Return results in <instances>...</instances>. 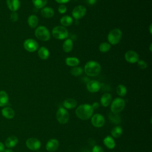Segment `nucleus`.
<instances>
[{"label": "nucleus", "mask_w": 152, "mask_h": 152, "mask_svg": "<svg viewBox=\"0 0 152 152\" xmlns=\"http://www.w3.org/2000/svg\"><path fill=\"white\" fill-rule=\"evenodd\" d=\"M94 109L89 104H83L79 106L75 110L77 116L82 120H87L91 116Z\"/></svg>", "instance_id": "1"}, {"label": "nucleus", "mask_w": 152, "mask_h": 152, "mask_svg": "<svg viewBox=\"0 0 152 152\" xmlns=\"http://www.w3.org/2000/svg\"><path fill=\"white\" fill-rule=\"evenodd\" d=\"M101 68V66L99 62L94 61H90L86 64L84 69L87 75L94 77L100 74Z\"/></svg>", "instance_id": "2"}, {"label": "nucleus", "mask_w": 152, "mask_h": 152, "mask_svg": "<svg viewBox=\"0 0 152 152\" xmlns=\"http://www.w3.org/2000/svg\"><path fill=\"white\" fill-rule=\"evenodd\" d=\"M34 34L39 40L43 42L48 41L50 38V34L49 30L44 26L37 27L34 31Z\"/></svg>", "instance_id": "3"}, {"label": "nucleus", "mask_w": 152, "mask_h": 152, "mask_svg": "<svg viewBox=\"0 0 152 152\" xmlns=\"http://www.w3.org/2000/svg\"><path fill=\"white\" fill-rule=\"evenodd\" d=\"M122 36V31L119 28H114L110 30L107 35V40L110 45L118 44Z\"/></svg>", "instance_id": "4"}, {"label": "nucleus", "mask_w": 152, "mask_h": 152, "mask_svg": "<svg viewBox=\"0 0 152 152\" xmlns=\"http://www.w3.org/2000/svg\"><path fill=\"white\" fill-rule=\"evenodd\" d=\"M52 34L55 39L63 40L68 36V31L66 27L62 26H57L53 28Z\"/></svg>", "instance_id": "5"}, {"label": "nucleus", "mask_w": 152, "mask_h": 152, "mask_svg": "<svg viewBox=\"0 0 152 152\" xmlns=\"http://www.w3.org/2000/svg\"><path fill=\"white\" fill-rule=\"evenodd\" d=\"M125 102L124 99L117 97L115 98L112 102L110 105V109L112 112L118 113L121 112L125 107Z\"/></svg>", "instance_id": "6"}, {"label": "nucleus", "mask_w": 152, "mask_h": 152, "mask_svg": "<svg viewBox=\"0 0 152 152\" xmlns=\"http://www.w3.org/2000/svg\"><path fill=\"white\" fill-rule=\"evenodd\" d=\"M56 118L59 124H65L68 122L69 118V113L66 109L64 107H60L56 112Z\"/></svg>", "instance_id": "7"}, {"label": "nucleus", "mask_w": 152, "mask_h": 152, "mask_svg": "<svg viewBox=\"0 0 152 152\" xmlns=\"http://www.w3.org/2000/svg\"><path fill=\"white\" fill-rule=\"evenodd\" d=\"M24 49L29 52H34L39 48L38 43L33 39H27L23 43Z\"/></svg>", "instance_id": "8"}, {"label": "nucleus", "mask_w": 152, "mask_h": 152, "mask_svg": "<svg viewBox=\"0 0 152 152\" xmlns=\"http://www.w3.org/2000/svg\"><path fill=\"white\" fill-rule=\"evenodd\" d=\"M86 11H87V10L84 6L79 5L76 6L72 10V15L75 19L78 20L84 17V15L86 14Z\"/></svg>", "instance_id": "9"}, {"label": "nucleus", "mask_w": 152, "mask_h": 152, "mask_svg": "<svg viewBox=\"0 0 152 152\" xmlns=\"http://www.w3.org/2000/svg\"><path fill=\"white\" fill-rule=\"evenodd\" d=\"M26 146L31 150H38L41 147L40 141L36 138H30L26 140Z\"/></svg>", "instance_id": "10"}, {"label": "nucleus", "mask_w": 152, "mask_h": 152, "mask_svg": "<svg viewBox=\"0 0 152 152\" xmlns=\"http://www.w3.org/2000/svg\"><path fill=\"white\" fill-rule=\"evenodd\" d=\"M91 122L92 125L96 128H100L103 126L105 122V120L104 117L99 114V113H96L94 114L91 119Z\"/></svg>", "instance_id": "11"}, {"label": "nucleus", "mask_w": 152, "mask_h": 152, "mask_svg": "<svg viewBox=\"0 0 152 152\" xmlns=\"http://www.w3.org/2000/svg\"><path fill=\"white\" fill-rule=\"evenodd\" d=\"M124 56L126 61L131 64L136 63L139 60L138 54L135 51L132 50H129L126 51Z\"/></svg>", "instance_id": "12"}, {"label": "nucleus", "mask_w": 152, "mask_h": 152, "mask_svg": "<svg viewBox=\"0 0 152 152\" xmlns=\"http://www.w3.org/2000/svg\"><path fill=\"white\" fill-rule=\"evenodd\" d=\"M101 87L100 83L97 80H90L87 83V88L90 93L97 92Z\"/></svg>", "instance_id": "13"}, {"label": "nucleus", "mask_w": 152, "mask_h": 152, "mask_svg": "<svg viewBox=\"0 0 152 152\" xmlns=\"http://www.w3.org/2000/svg\"><path fill=\"white\" fill-rule=\"evenodd\" d=\"M59 147V141L56 139L49 140L46 144V149L49 152L55 151Z\"/></svg>", "instance_id": "14"}, {"label": "nucleus", "mask_w": 152, "mask_h": 152, "mask_svg": "<svg viewBox=\"0 0 152 152\" xmlns=\"http://www.w3.org/2000/svg\"><path fill=\"white\" fill-rule=\"evenodd\" d=\"M8 8L12 12L17 11L20 7L19 0H6Z\"/></svg>", "instance_id": "15"}, {"label": "nucleus", "mask_w": 152, "mask_h": 152, "mask_svg": "<svg viewBox=\"0 0 152 152\" xmlns=\"http://www.w3.org/2000/svg\"><path fill=\"white\" fill-rule=\"evenodd\" d=\"M40 13L43 17L46 18H50L54 15L55 12L53 8L49 7H43L41 9Z\"/></svg>", "instance_id": "16"}, {"label": "nucleus", "mask_w": 152, "mask_h": 152, "mask_svg": "<svg viewBox=\"0 0 152 152\" xmlns=\"http://www.w3.org/2000/svg\"><path fill=\"white\" fill-rule=\"evenodd\" d=\"M18 138H17V137L14 136V135H11L8 137L5 142V146L7 147L8 148H13L18 143Z\"/></svg>", "instance_id": "17"}, {"label": "nucleus", "mask_w": 152, "mask_h": 152, "mask_svg": "<svg viewBox=\"0 0 152 152\" xmlns=\"http://www.w3.org/2000/svg\"><path fill=\"white\" fill-rule=\"evenodd\" d=\"M112 101V96L110 93L103 94L100 98V104L103 107H107Z\"/></svg>", "instance_id": "18"}, {"label": "nucleus", "mask_w": 152, "mask_h": 152, "mask_svg": "<svg viewBox=\"0 0 152 152\" xmlns=\"http://www.w3.org/2000/svg\"><path fill=\"white\" fill-rule=\"evenodd\" d=\"M37 54H38L39 57L41 59L46 60L49 58L50 53H49L48 49H47L46 47L42 46L38 49Z\"/></svg>", "instance_id": "19"}, {"label": "nucleus", "mask_w": 152, "mask_h": 152, "mask_svg": "<svg viewBox=\"0 0 152 152\" xmlns=\"http://www.w3.org/2000/svg\"><path fill=\"white\" fill-rule=\"evenodd\" d=\"M77 102L75 99L72 98H68L65 99L63 102V106L65 109H71L76 107Z\"/></svg>", "instance_id": "20"}, {"label": "nucleus", "mask_w": 152, "mask_h": 152, "mask_svg": "<svg viewBox=\"0 0 152 152\" xmlns=\"http://www.w3.org/2000/svg\"><path fill=\"white\" fill-rule=\"evenodd\" d=\"M73 48V42L70 39H66L62 45V49L66 52H70Z\"/></svg>", "instance_id": "21"}, {"label": "nucleus", "mask_w": 152, "mask_h": 152, "mask_svg": "<svg viewBox=\"0 0 152 152\" xmlns=\"http://www.w3.org/2000/svg\"><path fill=\"white\" fill-rule=\"evenodd\" d=\"M27 23L31 28H34L38 25L39 18L36 15H30L27 18Z\"/></svg>", "instance_id": "22"}, {"label": "nucleus", "mask_w": 152, "mask_h": 152, "mask_svg": "<svg viewBox=\"0 0 152 152\" xmlns=\"http://www.w3.org/2000/svg\"><path fill=\"white\" fill-rule=\"evenodd\" d=\"M1 112L2 115L7 119H12L15 115V112L14 110L10 107H4V109H2Z\"/></svg>", "instance_id": "23"}, {"label": "nucleus", "mask_w": 152, "mask_h": 152, "mask_svg": "<svg viewBox=\"0 0 152 152\" xmlns=\"http://www.w3.org/2000/svg\"><path fill=\"white\" fill-rule=\"evenodd\" d=\"M73 23V19L72 18L68 15H64L60 19V23L61 25L65 27L70 26Z\"/></svg>", "instance_id": "24"}, {"label": "nucleus", "mask_w": 152, "mask_h": 152, "mask_svg": "<svg viewBox=\"0 0 152 152\" xmlns=\"http://www.w3.org/2000/svg\"><path fill=\"white\" fill-rule=\"evenodd\" d=\"M103 143L104 144L106 145V147L109 148V149H113L115 148V141L114 140V139L108 135V136H106L104 140H103Z\"/></svg>", "instance_id": "25"}, {"label": "nucleus", "mask_w": 152, "mask_h": 152, "mask_svg": "<svg viewBox=\"0 0 152 152\" xmlns=\"http://www.w3.org/2000/svg\"><path fill=\"white\" fill-rule=\"evenodd\" d=\"M65 64L69 66H76L79 65L80 60L76 57H67L65 59Z\"/></svg>", "instance_id": "26"}, {"label": "nucleus", "mask_w": 152, "mask_h": 152, "mask_svg": "<svg viewBox=\"0 0 152 152\" xmlns=\"http://www.w3.org/2000/svg\"><path fill=\"white\" fill-rule=\"evenodd\" d=\"M9 98L8 94L5 91H0V106L3 107L8 103Z\"/></svg>", "instance_id": "27"}, {"label": "nucleus", "mask_w": 152, "mask_h": 152, "mask_svg": "<svg viewBox=\"0 0 152 152\" xmlns=\"http://www.w3.org/2000/svg\"><path fill=\"white\" fill-rule=\"evenodd\" d=\"M123 129L121 126H116L111 131V135L114 138H119L122 134Z\"/></svg>", "instance_id": "28"}, {"label": "nucleus", "mask_w": 152, "mask_h": 152, "mask_svg": "<svg viewBox=\"0 0 152 152\" xmlns=\"http://www.w3.org/2000/svg\"><path fill=\"white\" fill-rule=\"evenodd\" d=\"M116 93L121 97L125 96L127 93L126 87L123 84H119L116 87Z\"/></svg>", "instance_id": "29"}, {"label": "nucleus", "mask_w": 152, "mask_h": 152, "mask_svg": "<svg viewBox=\"0 0 152 152\" xmlns=\"http://www.w3.org/2000/svg\"><path fill=\"white\" fill-rule=\"evenodd\" d=\"M34 6L38 9H42L46 5L48 0H31Z\"/></svg>", "instance_id": "30"}, {"label": "nucleus", "mask_w": 152, "mask_h": 152, "mask_svg": "<svg viewBox=\"0 0 152 152\" xmlns=\"http://www.w3.org/2000/svg\"><path fill=\"white\" fill-rule=\"evenodd\" d=\"M111 48V45L107 42H103L100 44L99 49L101 52L104 53L108 52Z\"/></svg>", "instance_id": "31"}, {"label": "nucleus", "mask_w": 152, "mask_h": 152, "mask_svg": "<svg viewBox=\"0 0 152 152\" xmlns=\"http://www.w3.org/2000/svg\"><path fill=\"white\" fill-rule=\"evenodd\" d=\"M109 117L110 121L115 124H118L121 122V117L119 115H118V113L112 112L109 114Z\"/></svg>", "instance_id": "32"}, {"label": "nucleus", "mask_w": 152, "mask_h": 152, "mask_svg": "<svg viewBox=\"0 0 152 152\" xmlns=\"http://www.w3.org/2000/svg\"><path fill=\"white\" fill-rule=\"evenodd\" d=\"M71 74L74 76H79L83 74V69L80 66H74L71 69Z\"/></svg>", "instance_id": "33"}, {"label": "nucleus", "mask_w": 152, "mask_h": 152, "mask_svg": "<svg viewBox=\"0 0 152 152\" xmlns=\"http://www.w3.org/2000/svg\"><path fill=\"white\" fill-rule=\"evenodd\" d=\"M137 65L138 67L141 69H145L147 67V63L143 60H138L137 61Z\"/></svg>", "instance_id": "34"}, {"label": "nucleus", "mask_w": 152, "mask_h": 152, "mask_svg": "<svg viewBox=\"0 0 152 152\" xmlns=\"http://www.w3.org/2000/svg\"><path fill=\"white\" fill-rule=\"evenodd\" d=\"M18 19V15L16 12H12L10 15V20L12 22H16Z\"/></svg>", "instance_id": "35"}, {"label": "nucleus", "mask_w": 152, "mask_h": 152, "mask_svg": "<svg viewBox=\"0 0 152 152\" xmlns=\"http://www.w3.org/2000/svg\"><path fill=\"white\" fill-rule=\"evenodd\" d=\"M67 10L66 7L64 4H61L58 7V12L60 14H64Z\"/></svg>", "instance_id": "36"}, {"label": "nucleus", "mask_w": 152, "mask_h": 152, "mask_svg": "<svg viewBox=\"0 0 152 152\" xmlns=\"http://www.w3.org/2000/svg\"><path fill=\"white\" fill-rule=\"evenodd\" d=\"M92 152H103V150L100 145H94L92 149Z\"/></svg>", "instance_id": "37"}, {"label": "nucleus", "mask_w": 152, "mask_h": 152, "mask_svg": "<svg viewBox=\"0 0 152 152\" xmlns=\"http://www.w3.org/2000/svg\"><path fill=\"white\" fill-rule=\"evenodd\" d=\"M70 0H55V1L59 4H64L65 3H67L68 2H69Z\"/></svg>", "instance_id": "38"}, {"label": "nucleus", "mask_w": 152, "mask_h": 152, "mask_svg": "<svg viewBox=\"0 0 152 152\" xmlns=\"http://www.w3.org/2000/svg\"><path fill=\"white\" fill-rule=\"evenodd\" d=\"M93 109H96L99 107V103L98 102H94L91 105Z\"/></svg>", "instance_id": "39"}, {"label": "nucleus", "mask_w": 152, "mask_h": 152, "mask_svg": "<svg viewBox=\"0 0 152 152\" xmlns=\"http://www.w3.org/2000/svg\"><path fill=\"white\" fill-rule=\"evenodd\" d=\"M97 0H86L87 3L88 5H94L96 2Z\"/></svg>", "instance_id": "40"}, {"label": "nucleus", "mask_w": 152, "mask_h": 152, "mask_svg": "<svg viewBox=\"0 0 152 152\" xmlns=\"http://www.w3.org/2000/svg\"><path fill=\"white\" fill-rule=\"evenodd\" d=\"M4 148L5 147H4V144L1 142H0V152H4Z\"/></svg>", "instance_id": "41"}, {"label": "nucleus", "mask_w": 152, "mask_h": 152, "mask_svg": "<svg viewBox=\"0 0 152 152\" xmlns=\"http://www.w3.org/2000/svg\"><path fill=\"white\" fill-rule=\"evenodd\" d=\"M4 152H14L12 150H11V149H10V148H8V149H7V150H4Z\"/></svg>", "instance_id": "42"}, {"label": "nucleus", "mask_w": 152, "mask_h": 152, "mask_svg": "<svg viewBox=\"0 0 152 152\" xmlns=\"http://www.w3.org/2000/svg\"><path fill=\"white\" fill-rule=\"evenodd\" d=\"M152 26V24H151L150 25V26H149V31H150V34H151V33H152V31H151V26Z\"/></svg>", "instance_id": "43"}, {"label": "nucleus", "mask_w": 152, "mask_h": 152, "mask_svg": "<svg viewBox=\"0 0 152 152\" xmlns=\"http://www.w3.org/2000/svg\"><path fill=\"white\" fill-rule=\"evenodd\" d=\"M150 50L151 51V43L150 45Z\"/></svg>", "instance_id": "44"}, {"label": "nucleus", "mask_w": 152, "mask_h": 152, "mask_svg": "<svg viewBox=\"0 0 152 152\" xmlns=\"http://www.w3.org/2000/svg\"><path fill=\"white\" fill-rule=\"evenodd\" d=\"M76 1H78V0H76Z\"/></svg>", "instance_id": "45"}]
</instances>
